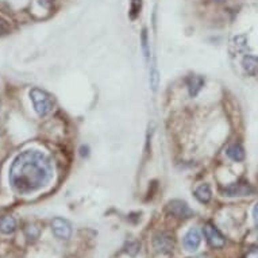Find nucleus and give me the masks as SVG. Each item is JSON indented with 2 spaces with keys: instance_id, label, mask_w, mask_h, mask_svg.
I'll return each mask as SVG.
<instances>
[{
  "instance_id": "nucleus-9",
  "label": "nucleus",
  "mask_w": 258,
  "mask_h": 258,
  "mask_svg": "<svg viewBox=\"0 0 258 258\" xmlns=\"http://www.w3.org/2000/svg\"><path fill=\"white\" fill-rule=\"evenodd\" d=\"M154 247L157 249V251L166 253V251H169L173 247V241L170 239V237L165 235V234H161V235H157L154 238Z\"/></svg>"
},
{
  "instance_id": "nucleus-19",
  "label": "nucleus",
  "mask_w": 258,
  "mask_h": 258,
  "mask_svg": "<svg viewBox=\"0 0 258 258\" xmlns=\"http://www.w3.org/2000/svg\"><path fill=\"white\" fill-rule=\"evenodd\" d=\"M218 2H222V0H218Z\"/></svg>"
},
{
  "instance_id": "nucleus-2",
  "label": "nucleus",
  "mask_w": 258,
  "mask_h": 258,
  "mask_svg": "<svg viewBox=\"0 0 258 258\" xmlns=\"http://www.w3.org/2000/svg\"><path fill=\"white\" fill-rule=\"evenodd\" d=\"M30 99H31L34 110L37 111L39 116H46L47 114H50L54 107L53 98L49 93L39 88H33L30 91Z\"/></svg>"
},
{
  "instance_id": "nucleus-12",
  "label": "nucleus",
  "mask_w": 258,
  "mask_h": 258,
  "mask_svg": "<svg viewBox=\"0 0 258 258\" xmlns=\"http://www.w3.org/2000/svg\"><path fill=\"white\" fill-rule=\"evenodd\" d=\"M211 196L212 192L208 184H202V185L196 188L195 198L199 200L200 203H208L211 200Z\"/></svg>"
},
{
  "instance_id": "nucleus-3",
  "label": "nucleus",
  "mask_w": 258,
  "mask_h": 258,
  "mask_svg": "<svg viewBox=\"0 0 258 258\" xmlns=\"http://www.w3.org/2000/svg\"><path fill=\"white\" fill-rule=\"evenodd\" d=\"M51 230L59 239H69L72 235V226L68 220L62 218H54L51 220Z\"/></svg>"
},
{
  "instance_id": "nucleus-15",
  "label": "nucleus",
  "mask_w": 258,
  "mask_h": 258,
  "mask_svg": "<svg viewBox=\"0 0 258 258\" xmlns=\"http://www.w3.org/2000/svg\"><path fill=\"white\" fill-rule=\"evenodd\" d=\"M243 258H258V246H253V247H250L246 254L243 255Z\"/></svg>"
},
{
  "instance_id": "nucleus-6",
  "label": "nucleus",
  "mask_w": 258,
  "mask_h": 258,
  "mask_svg": "<svg viewBox=\"0 0 258 258\" xmlns=\"http://www.w3.org/2000/svg\"><path fill=\"white\" fill-rule=\"evenodd\" d=\"M168 208H169L170 214L177 216V218H189V216L194 215V212L188 207V204L185 202H181V200H173V202H170Z\"/></svg>"
},
{
  "instance_id": "nucleus-10",
  "label": "nucleus",
  "mask_w": 258,
  "mask_h": 258,
  "mask_svg": "<svg viewBox=\"0 0 258 258\" xmlns=\"http://www.w3.org/2000/svg\"><path fill=\"white\" fill-rule=\"evenodd\" d=\"M186 85H188V91H189L190 96H196V95L200 92V89L203 88V85H204L203 77H200V76L188 77Z\"/></svg>"
},
{
  "instance_id": "nucleus-8",
  "label": "nucleus",
  "mask_w": 258,
  "mask_h": 258,
  "mask_svg": "<svg viewBox=\"0 0 258 258\" xmlns=\"http://www.w3.org/2000/svg\"><path fill=\"white\" fill-rule=\"evenodd\" d=\"M242 68L250 76L258 75V57L257 55H245L242 59Z\"/></svg>"
},
{
  "instance_id": "nucleus-5",
  "label": "nucleus",
  "mask_w": 258,
  "mask_h": 258,
  "mask_svg": "<svg viewBox=\"0 0 258 258\" xmlns=\"http://www.w3.org/2000/svg\"><path fill=\"white\" fill-rule=\"evenodd\" d=\"M254 192L253 186L249 182H234L231 185L223 188L224 196H247Z\"/></svg>"
},
{
  "instance_id": "nucleus-17",
  "label": "nucleus",
  "mask_w": 258,
  "mask_h": 258,
  "mask_svg": "<svg viewBox=\"0 0 258 258\" xmlns=\"http://www.w3.org/2000/svg\"><path fill=\"white\" fill-rule=\"evenodd\" d=\"M253 219H254V222H255V224L258 226V203L255 204L253 208Z\"/></svg>"
},
{
  "instance_id": "nucleus-4",
  "label": "nucleus",
  "mask_w": 258,
  "mask_h": 258,
  "mask_svg": "<svg viewBox=\"0 0 258 258\" xmlns=\"http://www.w3.org/2000/svg\"><path fill=\"white\" fill-rule=\"evenodd\" d=\"M204 235L207 238L208 243L212 246V247H216V249H220L223 247L224 243H226V239L220 234V231L216 229L215 226L211 223H207L204 226Z\"/></svg>"
},
{
  "instance_id": "nucleus-13",
  "label": "nucleus",
  "mask_w": 258,
  "mask_h": 258,
  "mask_svg": "<svg viewBox=\"0 0 258 258\" xmlns=\"http://www.w3.org/2000/svg\"><path fill=\"white\" fill-rule=\"evenodd\" d=\"M17 229V222L13 216H2L0 218V231L3 234H11Z\"/></svg>"
},
{
  "instance_id": "nucleus-14",
  "label": "nucleus",
  "mask_w": 258,
  "mask_h": 258,
  "mask_svg": "<svg viewBox=\"0 0 258 258\" xmlns=\"http://www.w3.org/2000/svg\"><path fill=\"white\" fill-rule=\"evenodd\" d=\"M233 45L234 46H237L238 51H242L246 49V35H238L235 38L233 39Z\"/></svg>"
},
{
  "instance_id": "nucleus-11",
  "label": "nucleus",
  "mask_w": 258,
  "mask_h": 258,
  "mask_svg": "<svg viewBox=\"0 0 258 258\" xmlns=\"http://www.w3.org/2000/svg\"><path fill=\"white\" fill-rule=\"evenodd\" d=\"M226 153H227V156H229L231 160L237 161V162L245 160V149L242 148V145L239 144L230 145Z\"/></svg>"
},
{
  "instance_id": "nucleus-1",
  "label": "nucleus",
  "mask_w": 258,
  "mask_h": 258,
  "mask_svg": "<svg viewBox=\"0 0 258 258\" xmlns=\"http://www.w3.org/2000/svg\"><path fill=\"white\" fill-rule=\"evenodd\" d=\"M53 172V164L46 154L38 150H26L11 165L10 184L18 194H31L49 184Z\"/></svg>"
},
{
  "instance_id": "nucleus-18",
  "label": "nucleus",
  "mask_w": 258,
  "mask_h": 258,
  "mask_svg": "<svg viewBox=\"0 0 258 258\" xmlns=\"http://www.w3.org/2000/svg\"><path fill=\"white\" fill-rule=\"evenodd\" d=\"M53 2H54V0H39V3H41L43 7H46V9L47 7H50Z\"/></svg>"
},
{
  "instance_id": "nucleus-7",
  "label": "nucleus",
  "mask_w": 258,
  "mask_h": 258,
  "mask_svg": "<svg viewBox=\"0 0 258 258\" xmlns=\"http://www.w3.org/2000/svg\"><path fill=\"white\" fill-rule=\"evenodd\" d=\"M200 242H202V235H200L199 230L190 229L184 237V247L188 251H196L199 249Z\"/></svg>"
},
{
  "instance_id": "nucleus-16",
  "label": "nucleus",
  "mask_w": 258,
  "mask_h": 258,
  "mask_svg": "<svg viewBox=\"0 0 258 258\" xmlns=\"http://www.w3.org/2000/svg\"><path fill=\"white\" fill-rule=\"evenodd\" d=\"M150 84H152L153 89L157 88V85H158V73L157 71H153L152 76H150Z\"/></svg>"
}]
</instances>
